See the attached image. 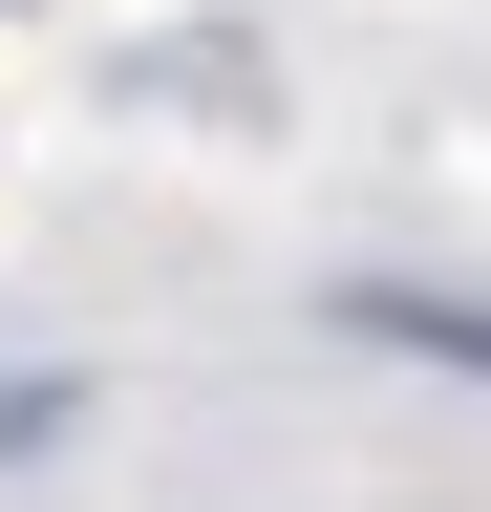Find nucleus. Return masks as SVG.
I'll return each instance as SVG.
<instances>
[{"mask_svg":"<svg viewBox=\"0 0 491 512\" xmlns=\"http://www.w3.org/2000/svg\"><path fill=\"white\" fill-rule=\"evenodd\" d=\"M342 320H363V342H406V363H470V384H491V299H406V278H363Z\"/></svg>","mask_w":491,"mask_h":512,"instance_id":"obj_1","label":"nucleus"}]
</instances>
